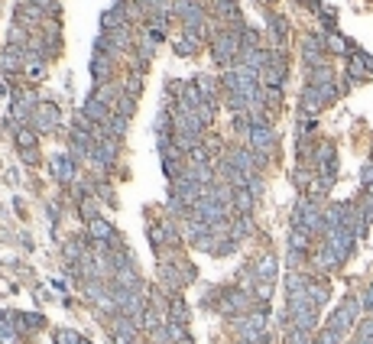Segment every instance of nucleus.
I'll list each match as a JSON object with an SVG mask.
<instances>
[{
  "label": "nucleus",
  "mask_w": 373,
  "mask_h": 344,
  "mask_svg": "<svg viewBox=\"0 0 373 344\" xmlns=\"http://www.w3.org/2000/svg\"><path fill=\"white\" fill-rule=\"evenodd\" d=\"M208 43H211V55L214 62H221V65H234L237 55H240V49H244V43H240V30H230V26H214L211 36H208Z\"/></svg>",
  "instance_id": "nucleus-1"
},
{
  "label": "nucleus",
  "mask_w": 373,
  "mask_h": 344,
  "mask_svg": "<svg viewBox=\"0 0 373 344\" xmlns=\"http://www.w3.org/2000/svg\"><path fill=\"white\" fill-rule=\"evenodd\" d=\"M267 302L257 309V312L250 315H240V318H234V335L237 341H247V344H260V341H267Z\"/></svg>",
  "instance_id": "nucleus-2"
},
{
  "label": "nucleus",
  "mask_w": 373,
  "mask_h": 344,
  "mask_svg": "<svg viewBox=\"0 0 373 344\" xmlns=\"http://www.w3.org/2000/svg\"><path fill=\"white\" fill-rule=\"evenodd\" d=\"M292 228H305L308 234H321L325 238V208H318L315 199H299L296 211H292Z\"/></svg>",
  "instance_id": "nucleus-3"
},
{
  "label": "nucleus",
  "mask_w": 373,
  "mask_h": 344,
  "mask_svg": "<svg viewBox=\"0 0 373 344\" xmlns=\"http://www.w3.org/2000/svg\"><path fill=\"white\" fill-rule=\"evenodd\" d=\"M247 146L257 153L260 166H267L269 156L276 153V131H273V123H253L250 131H247Z\"/></svg>",
  "instance_id": "nucleus-4"
},
{
  "label": "nucleus",
  "mask_w": 373,
  "mask_h": 344,
  "mask_svg": "<svg viewBox=\"0 0 373 344\" xmlns=\"http://www.w3.org/2000/svg\"><path fill=\"white\" fill-rule=\"evenodd\" d=\"M360 312H364L360 299L357 296H344L341 306H338L335 312H331V318H328V328H335V331H341V335H347V331L360 321Z\"/></svg>",
  "instance_id": "nucleus-5"
},
{
  "label": "nucleus",
  "mask_w": 373,
  "mask_h": 344,
  "mask_svg": "<svg viewBox=\"0 0 373 344\" xmlns=\"http://www.w3.org/2000/svg\"><path fill=\"white\" fill-rule=\"evenodd\" d=\"M321 244L331 247V250H335L344 263H347L350 257H354V250H357V238H354V234H350L347 228H331V231H325Z\"/></svg>",
  "instance_id": "nucleus-6"
},
{
  "label": "nucleus",
  "mask_w": 373,
  "mask_h": 344,
  "mask_svg": "<svg viewBox=\"0 0 373 344\" xmlns=\"http://www.w3.org/2000/svg\"><path fill=\"white\" fill-rule=\"evenodd\" d=\"M302 59H305V69L328 65V43H325V36H318V33H308V36L302 39Z\"/></svg>",
  "instance_id": "nucleus-7"
},
{
  "label": "nucleus",
  "mask_w": 373,
  "mask_h": 344,
  "mask_svg": "<svg viewBox=\"0 0 373 344\" xmlns=\"http://www.w3.org/2000/svg\"><path fill=\"white\" fill-rule=\"evenodd\" d=\"M140 325L137 318H130V315H117V318H111V335H114L117 344H140L143 338H140Z\"/></svg>",
  "instance_id": "nucleus-8"
},
{
  "label": "nucleus",
  "mask_w": 373,
  "mask_h": 344,
  "mask_svg": "<svg viewBox=\"0 0 373 344\" xmlns=\"http://www.w3.org/2000/svg\"><path fill=\"white\" fill-rule=\"evenodd\" d=\"M33 127H36L39 133H52L59 131V123H62V114H59V107L52 104V101H39L36 107V114H33Z\"/></svg>",
  "instance_id": "nucleus-9"
},
{
  "label": "nucleus",
  "mask_w": 373,
  "mask_h": 344,
  "mask_svg": "<svg viewBox=\"0 0 373 344\" xmlns=\"http://www.w3.org/2000/svg\"><path fill=\"white\" fill-rule=\"evenodd\" d=\"M312 162H315V169H318V176L335 179L338 176V150H335V143H318V146H315Z\"/></svg>",
  "instance_id": "nucleus-10"
},
{
  "label": "nucleus",
  "mask_w": 373,
  "mask_h": 344,
  "mask_svg": "<svg viewBox=\"0 0 373 344\" xmlns=\"http://www.w3.org/2000/svg\"><path fill=\"white\" fill-rule=\"evenodd\" d=\"M49 166H52V172H55V179H59V182H75L78 160L72 153H55L52 160H49Z\"/></svg>",
  "instance_id": "nucleus-11"
},
{
  "label": "nucleus",
  "mask_w": 373,
  "mask_h": 344,
  "mask_svg": "<svg viewBox=\"0 0 373 344\" xmlns=\"http://www.w3.org/2000/svg\"><path fill=\"white\" fill-rule=\"evenodd\" d=\"M91 75H94V82H98V84L114 82V78H117V59H111V55H104V52H94Z\"/></svg>",
  "instance_id": "nucleus-12"
},
{
  "label": "nucleus",
  "mask_w": 373,
  "mask_h": 344,
  "mask_svg": "<svg viewBox=\"0 0 373 344\" xmlns=\"http://www.w3.org/2000/svg\"><path fill=\"white\" fill-rule=\"evenodd\" d=\"M46 20H49V16L43 13L36 4H30V0H23V4H20V10H16V23L26 26V30H43V23H46Z\"/></svg>",
  "instance_id": "nucleus-13"
},
{
  "label": "nucleus",
  "mask_w": 373,
  "mask_h": 344,
  "mask_svg": "<svg viewBox=\"0 0 373 344\" xmlns=\"http://www.w3.org/2000/svg\"><path fill=\"white\" fill-rule=\"evenodd\" d=\"M0 69H4V75H20L26 69V49L7 46L4 55H0Z\"/></svg>",
  "instance_id": "nucleus-14"
},
{
  "label": "nucleus",
  "mask_w": 373,
  "mask_h": 344,
  "mask_svg": "<svg viewBox=\"0 0 373 344\" xmlns=\"http://www.w3.org/2000/svg\"><path fill=\"white\" fill-rule=\"evenodd\" d=\"M253 267V283H273L276 273H279V263H276V257H260V260L250 263Z\"/></svg>",
  "instance_id": "nucleus-15"
},
{
  "label": "nucleus",
  "mask_w": 373,
  "mask_h": 344,
  "mask_svg": "<svg viewBox=\"0 0 373 344\" xmlns=\"http://www.w3.org/2000/svg\"><path fill=\"white\" fill-rule=\"evenodd\" d=\"M315 267L325 270V273H335V270H341V267H344V260H341V257H338V253L331 250L328 244H321L318 250H315Z\"/></svg>",
  "instance_id": "nucleus-16"
},
{
  "label": "nucleus",
  "mask_w": 373,
  "mask_h": 344,
  "mask_svg": "<svg viewBox=\"0 0 373 344\" xmlns=\"http://www.w3.org/2000/svg\"><path fill=\"white\" fill-rule=\"evenodd\" d=\"M305 84H315V88H321V84H335V69H331V65L305 69Z\"/></svg>",
  "instance_id": "nucleus-17"
},
{
  "label": "nucleus",
  "mask_w": 373,
  "mask_h": 344,
  "mask_svg": "<svg viewBox=\"0 0 373 344\" xmlns=\"http://www.w3.org/2000/svg\"><path fill=\"white\" fill-rule=\"evenodd\" d=\"M289 250L308 253V250H312V234H308L305 228H292V234H289Z\"/></svg>",
  "instance_id": "nucleus-18"
},
{
  "label": "nucleus",
  "mask_w": 373,
  "mask_h": 344,
  "mask_svg": "<svg viewBox=\"0 0 373 344\" xmlns=\"http://www.w3.org/2000/svg\"><path fill=\"white\" fill-rule=\"evenodd\" d=\"M308 299H312L315 306H325L328 299H331V286L325 283V279H312V283H308Z\"/></svg>",
  "instance_id": "nucleus-19"
},
{
  "label": "nucleus",
  "mask_w": 373,
  "mask_h": 344,
  "mask_svg": "<svg viewBox=\"0 0 373 344\" xmlns=\"http://www.w3.org/2000/svg\"><path fill=\"white\" fill-rule=\"evenodd\" d=\"M325 43H328V52L347 55V59H350V55H354V46H350V43L341 36V33H328V36H325Z\"/></svg>",
  "instance_id": "nucleus-20"
},
{
  "label": "nucleus",
  "mask_w": 373,
  "mask_h": 344,
  "mask_svg": "<svg viewBox=\"0 0 373 344\" xmlns=\"http://www.w3.org/2000/svg\"><path fill=\"white\" fill-rule=\"evenodd\" d=\"M195 84H199V91L205 94L208 101H218V91L224 88V84H221V82H214L211 75H195Z\"/></svg>",
  "instance_id": "nucleus-21"
},
{
  "label": "nucleus",
  "mask_w": 373,
  "mask_h": 344,
  "mask_svg": "<svg viewBox=\"0 0 373 344\" xmlns=\"http://www.w3.org/2000/svg\"><path fill=\"white\" fill-rule=\"evenodd\" d=\"M253 201H257V199H253L247 189H234V201H230V208H234L237 214H250L253 211Z\"/></svg>",
  "instance_id": "nucleus-22"
},
{
  "label": "nucleus",
  "mask_w": 373,
  "mask_h": 344,
  "mask_svg": "<svg viewBox=\"0 0 373 344\" xmlns=\"http://www.w3.org/2000/svg\"><path fill=\"white\" fill-rule=\"evenodd\" d=\"M367 75H370V69H367L364 62H360V55L354 52V55L347 59V78L357 84V82H367Z\"/></svg>",
  "instance_id": "nucleus-23"
},
{
  "label": "nucleus",
  "mask_w": 373,
  "mask_h": 344,
  "mask_svg": "<svg viewBox=\"0 0 373 344\" xmlns=\"http://www.w3.org/2000/svg\"><path fill=\"white\" fill-rule=\"evenodd\" d=\"M269 33H273V39L282 46V43L289 39V20H286V16H269Z\"/></svg>",
  "instance_id": "nucleus-24"
},
{
  "label": "nucleus",
  "mask_w": 373,
  "mask_h": 344,
  "mask_svg": "<svg viewBox=\"0 0 373 344\" xmlns=\"http://www.w3.org/2000/svg\"><path fill=\"white\" fill-rule=\"evenodd\" d=\"M127 127H130V121H127V117L114 114V117H111V121H107V127H104V131H107V137L123 140V137H127Z\"/></svg>",
  "instance_id": "nucleus-25"
},
{
  "label": "nucleus",
  "mask_w": 373,
  "mask_h": 344,
  "mask_svg": "<svg viewBox=\"0 0 373 344\" xmlns=\"http://www.w3.org/2000/svg\"><path fill=\"white\" fill-rule=\"evenodd\" d=\"M114 114H121V117H133V111H137V98H130V94H121V98L114 101V107H111Z\"/></svg>",
  "instance_id": "nucleus-26"
},
{
  "label": "nucleus",
  "mask_w": 373,
  "mask_h": 344,
  "mask_svg": "<svg viewBox=\"0 0 373 344\" xmlns=\"http://www.w3.org/2000/svg\"><path fill=\"white\" fill-rule=\"evenodd\" d=\"M201 43L195 36H189V33H179V39H175V52L179 55H195V49H199Z\"/></svg>",
  "instance_id": "nucleus-27"
},
{
  "label": "nucleus",
  "mask_w": 373,
  "mask_h": 344,
  "mask_svg": "<svg viewBox=\"0 0 373 344\" xmlns=\"http://www.w3.org/2000/svg\"><path fill=\"white\" fill-rule=\"evenodd\" d=\"M121 82H123V94L140 98V91H143V75H140V72H130V75L121 78Z\"/></svg>",
  "instance_id": "nucleus-28"
},
{
  "label": "nucleus",
  "mask_w": 373,
  "mask_h": 344,
  "mask_svg": "<svg viewBox=\"0 0 373 344\" xmlns=\"http://www.w3.org/2000/svg\"><path fill=\"white\" fill-rule=\"evenodd\" d=\"M286 344H315V335H312V331L289 328V331H286Z\"/></svg>",
  "instance_id": "nucleus-29"
},
{
  "label": "nucleus",
  "mask_w": 373,
  "mask_h": 344,
  "mask_svg": "<svg viewBox=\"0 0 373 344\" xmlns=\"http://www.w3.org/2000/svg\"><path fill=\"white\" fill-rule=\"evenodd\" d=\"M357 341L360 344H373V315L364 321H357Z\"/></svg>",
  "instance_id": "nucleus-30"
},
{
  "label": "nucleus",
  "mask_w": 373,
  "mask_h": 344,
  "mask_svg": "<svg viewBox=\"0 0 373 344\" xmlns=\"http://www.w3.org/2000/svg\"><path fill=\"white\" fill-rule=\"evenodd\" d=\"M98 208H101L98 199H84V201H82V218H84L88 224L98 221Z\"/></svg>",
  "instance_id": "nucleus-31"
},
{
  "label": "nucleus",
  "mask_w": 373,
  "mask_h": 344,
  "mask_svg": "<svg viewBox=\"0 0 373 344\" xmlns=\"http://www.w3.org/2000/svg\"><path fill=\"white\" fill-rule=\"evenodd\" d=\"M341 338H344L341 331H335V328H328L325 325V328L315 335V344H341Z\"/></svg>",
  "instance_id": "nucleus-32"
},
{
  "label": "nucleus",
  "mask_w": 373,
  "mask_h": 344,
  "mask_svg": "<svg viewBox=\"0 0 373 344\" xmlns=\"http://www.w3.org/2000/svg\"><path fill=\"white\" fill-rule=\"evenodd\" d=\"M16 143L23 146V150H36V133H33L30 127H20V131H16Z\"/></svg>",
  "instance_id": "nucleus-33"
},
{
  "label": "nucleus",
  "mask_w": 373,
  "mask_h": 344,
  "mask_svg": "<svg viewBox=\"0 0 373 344\" xmlns=\"http://www.w3.org/2000/svg\"><path fill=\"white\" fill-rule=\"evenodd\" d=\"M247 192H250L253 199H260V195H263V176H250V182H247Z\"/></svg>",
  "instance_id": "nucleus-34"
},
{
  "label": "nucleus",
  "mask_w": 373,
  "mask_h": 344,
  "mask_svg": "<svg viewBox=\"0 0 373 344\" xmlns=\"http://www.w3.org/2000/svg\"><path fill=\"white\" fill-rule=\"evenodd\" d=\"M360 185H364V189H373V160L364 162V169H360Z\"/></svg>",
  "instance_id": "nucleus-35"
},
{
  "label": "nucleus",
  "mask_w": 373,
  "mask_h": 344,
  "mask_svg": "<svg viewBox=\"0 0 373 344\" xmlns=\"http://www.w3.org/2000/svg\"><path fill=\"white\" fill-rule=\"evenodd\" d=\"M360 306H364V312H373V283L364 289V296H360Z\"/></svg>",
  "instance_id": "nucleus-36"
},
{
  "label": "nucleus",
  "mask_w": 373,
  "mask_h": 344,
  "mask_svg": "<svg viewBox=\"0 0 373 344\" xmlns=\"http://www.w3.org/2000/svg\"><path fill=\"white\" fill-rule=\"evenodd\" d=\"M357 55H360V62H364L367 69H370V75H373V55L370 52H357Z\"/></svg>",
  "instance_id": "nucleus-37"
}]
</instances>
